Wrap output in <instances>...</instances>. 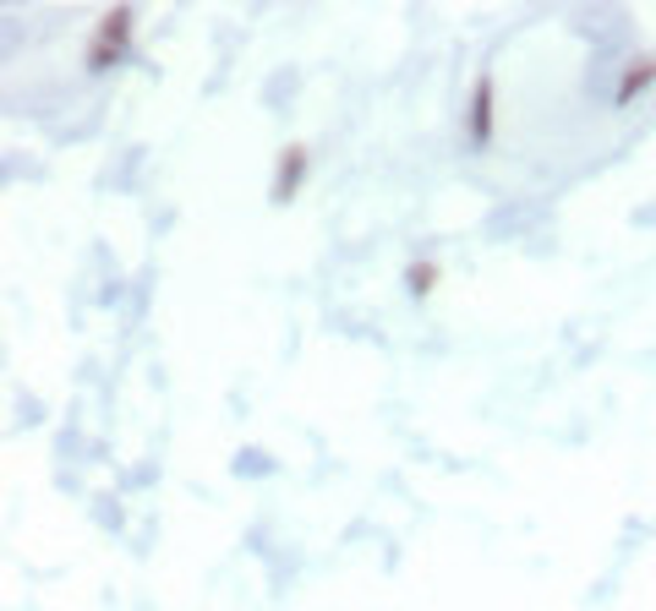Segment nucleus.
<instances>
[{
	"instance_id": "nucleus-1",
	"label": "nucleus",
	"mask_w": 656,
	"mask_h": 611,
	"mask_svg": "<svg viewBox=\"0 0 656 611\" xmlns=\"http://www.w3.org/2000/svg\"><path fill=\"white\" fill-rule=\"evenodd\" d=\"M132 7H116L110 17H99V28H94V45H88V72H105V66H116L121 56H126V34H132Z\"/></svg>"
},
{
	"instance_id": "nucleus-2",
	"label": "nucleus",
	"mask_w": 656,
	"mask_h": 611,
	"mask_svg": "<svg viewBox=\"0 0 656 611\" xmlns=\"http://www.w3.org/2000/svg\"><path fill=\"white\" fill-rule=\"evenodd\" d=\"M306 170H312V148L306 143H284L279 159H274V186H268V203H290L301 186H306Z\"/></svg>"
},
{
	"instance_id": "nucleus-3",
	"label": "nucleus",
	"mask_w": 656,
	"mask_h": 611,
	"mask_svg": "<svg viewBox=\"0 0 656 611\" xmlns=\"http://www.w3.org/2000/svg\"><path fill=\"white\" fill-rule=\"evenodd\" d=\"M493 72H482L476 83H471V110H465V137H471V148H487L493 143Z\"/></svg>"
},
{
	"instance_id": "nucleus-4",
	"label": "nucleus",
	"mask_w": 656,
	"mask_h": 611,
	"mask_svg": "<svg viewBox=\"0 0 656 611\" xmlns=\"http://www.w3.org/2000/svg\"><path fill=\"white\" fill-rule=\"evenodd\" d=\"M651 83H656V56H651V50H640V56L618 72V94H612V99H618V105H634Z\"/></svg>"
},
{
	"instance_id": "nucleus-5",
	"label": "nucleus",
	"mask_w": 656,
	"mask_h": 611,
	"mask_svg": "<svg viewBox=\"0 0 656 611\" xmlns=\"http://www.w3.org/2000/svg\"><path fill=\"white\" fill-rule=\"evenodd\" d=\"M433 284H438V262L422 257V262L405 268V290H411V295H433Z\"/></svg>"
}]
</instances>
